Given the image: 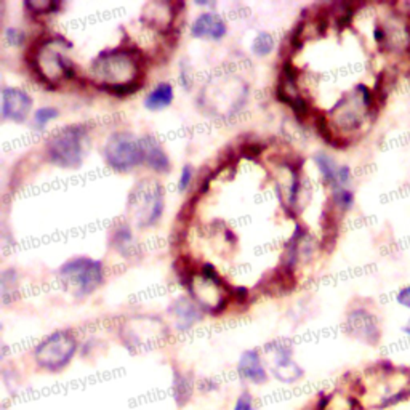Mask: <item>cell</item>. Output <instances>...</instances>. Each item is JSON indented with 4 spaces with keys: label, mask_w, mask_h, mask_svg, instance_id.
<instances>
[{
    "label": "cell",
    "mask_w": 410,
    "mask_h": 410,
    "mask_svg": "<svg viewBox=\"0 0 410 410\" xmlns=\"http://www.w3.org/2000/svg\"><path fill=\"white\" fill-rule=\"evenodd\" d=\"M92 77L106 92L125 97L139 88L138 57L128 50H109L99 53L90 68Z\"/></svg>",
    "instance_id": "obj_1"
},
{
    "label": "cell",
    "mask_w": 410,
    "mask_h": 410,
    "mask_svg": "<svg viewBox=\"0 0 410 410\" xmlns=\"http://www.w3.org/2000/svg\"><path fill=\"white\" fill-rule=\"evenodd\" d=\"M87 130L81 125H69L48 138L45 153L50 164L61 168H79L85 157Z\"/></svg>",
    "instance_id": "obj_2"
},
{
    "label": "cell",
    "mask_w": 410,
    "mask_h": 410,
    "mask_svg": "<svg viewBox=\"0 0 410 410\" xmlns=\"http://www.w3.org/2000/svg\"><path fill=\"white\" fill-rule=\"evenodd\" d=\"M58 274L64 289L79 298L92 295L104 282L103 264L88 257H76L68 260L59 268Z\"/></svg>",
    "instance_id": "obj_3"
},
{
    "label": "cell",
    "mask_w": 410,
    "mask_h": 410,
    "mask_svg": "<svg viewBox=\"0 0 410 410\" xmlns=\"http://www.w3.org/2000/svg\"><path fill=\"white\" fill-rule=\"evenodd\" d=\"M164 188L151 178L135 184L128 196V213L138 228H151L164 213Z\"/></svg>",
    "instance_id": "obj_4"
},
{
    "label": "cell",
    "mask_w": 410,
    "mask_h": 410,
    "mask_svg": "<svg viewBox=\"0 0 410 410\" xmlns=\"http://www.w3.org/2000/svg\"><path fill=\"white\" fill-rule=\"evenodd\" d=\"M119 332L125 348L132 353L157 348L168 337L167 324L161 318L148 316V314L127 319Z\"/></svg>",
    "instance_id": "obj_5"
},
{
    "label": "cell",
    "mask_w": 410,
    "mask_h": 410,
    "mask_svg": "<svg viewBox=\"0 0 410 410\" xmlns=\"http://www.w3.org/2000/svg\"><path fill=\"white\" fill-rule=\"evenodd\" d=\"M77 353V340L69 330L50 333L34 348L37 366L47 372L57 373L69 366Z\"/></svg>",
    "instance_id": "obj_6"
},
{
    "label": "cell",
    "mask_w": 410,
    "mask_h": 410,
    "mask_svg": "<svg viewBox=\"0 0 410 410\" xmlns=\"http://www.w3.org/2000/svg\"><path fill=\"white\" fill-rule=\"evenodd\" d=\"M103 157L116 172H130L144 162L141 139L128 132H116L108 138L103 148Z\"/></svg>",
    "instance_id": "obj_7"
},
{
    "label": "cell",
    "mask_w": 410,
    "mask_h": 410,
    "mask_svg": "<svg viewBox=\"0 0 410 410\" xmlns=\"http://www.w3.org/2000/svg\"><path fill=\"white\" fill-rule=\"evenodd\" d=\"M189 292L204 309L219 313L228 303V289L212 264H204L202 273L188 282Z\"/></svg>",
    "instance_id": "obj_8"
},
{
    "label": "cell",
    "mask_w": 410,
    "mask_h": 410,
    "mask_svg": "<svg viewBox=\"0 0 410 410\" xmlns=\"http://www.w3.org/2000/svg\"><path fill=\"white\" fill-rule=\"evenodd\" d=\"M63 42L48 41L39 48L36 57L37 72L48 82H57L59 79L74 77L72 61L63 53Z\"/></svg>",
    "instance_id": "obj_9"
},
{
    "label": "cell",
    "mask_w": 410,
    "mask_h": 410,
    "mask_svg": "<svg viewBox=\"0 0 410 410\" xmlns=\"http://www.w3.org/2000/svg\"><path fill=\"white\" fill-rule=\"evenodd\" d=\"M268 351L273 354V377L281 383H297L303 378L304 370L293 361V349L286 340H277L268 344Z\"/></svg>",
    "instance_id": "obj_10"
},
{
    "label": "cell",
    "mask_w": 410,
    "mask_h": 410,
    "mask_svg": "<svg viewBox=\"0 0 410 410\" xmlns=\"http://www.w3.org/2000/svg\"><path fill=\"white\" fill-rule=\"evenodd\" d=\"M372 106V93L367 87L359 85L354 92V97H349L343 101H340L337 106L333 108L335 121L338 125H342L344 128L358 127L362 121V114Z\"/></svg>",
    "instance_id": "obj_11"
},
{
    "label": "cell",
    "mask_w": 410,
    "mask_h": 410,
    "mask_svg": "<svg viewBox=\"0 0 410 410\" xmlns=\"http://www.w3.org/2000/svg\"><path fill=\"white\" fill-rule=\"evenodd\" d=\"M346 332L349 337L359 340V342L367 343L370 346H375L382 338V330L378 326V319L367 309L358 308L349 311L346 318Z\"/></svg>",
    "instance_id": "obj_12"
},
{
    "label": "cell",
    "mask_w": 410,
    "mask_h": 410,
    "mask_svg": "<svg viewBox=\"0 0 410 410\" xmlns=\"http://www.w3.org/2000/svg\"><path fill=\"white\" fill-rule=\"evenodd\" d=\"M32 108V98L29 93L19 88L2 90V117L5 121L23 124Z\"/></svg>",
    "instance_id": "obj_13"
},
{
    "label": "cell",
    "mask_w": 410,
    "mask_h": 410,
    "mask_svg": "<svg viewBox=\"0 0 410 410\" xmlns=\"http://www.w3.org/2000/svg\"><path fill=\"white\" fill-rule=\"evenodd\" d=\"M170 314L173 316L175 327L179 333L188 332L189 329H193L197 322H201L202 311L197 306V303H194L191 298L179 297L170 304Z\"/></svg>",
    "instance_id": "obj_14"
},
{
    "label": "cell",
    "mask_w": 410,
    "mask_h": 410,
    "mask_svg": "<svg viewBox=\"0 0 410 410\" xmlns=\"http://www.w3.org/2000/svg\"><path fill=\"white\" fill-rule=\"evenodd\" d=\"M228 26L219 14L213 12L201 13L194 19L191 34L196 39H210V41H222L226 36Z\"/></svg>",
    "instance_id": "obj_15"
},
{
    "label": "cell",
    "mask_w": 410,
    "mask_h": 410,
    "mask_svg": "<svg viewBox=\"0 0 410 410\" xmlns=\"http://www.w3.org/2000/svg\"><path fill=\"white\" fill-rule=\"evenodd\" d=\"M237 372L241 375V378L248 383L263 384L268 382L266 369L263 366L258 351H255V349H247V351L242 353L237 362Z\"/></svg>",
    "instance_id": "obj_16"
},
{
    "label": "cell",
    "mask_w": 410,
    "mask_h": 410,
    "mask_svg": "<svg viewBox=\"0 0 410 410\" xmlns=\"http://www.w3.org/2000/svg\"><path fill=\"white\" fill-rule=\"evenodd\" d=\"M141 146L144 153V162L148 164L149 168H153L157 173H167L170 172V159L162 148V144L157 141L153 135H144L141 138Z\"/></svg>",
    "instance_id": "obj_17"
},
{
    "label": "cell",
    "mask_w": 410,
    "mask_h": 410,
    "mask_svg": "<svg viewBox=\"0 0 410 410\" xmlns=\"http://www.w3.org/2000/svg\"><path fill=\"white\" fill-rule=\"evenodd\" d=\"M111 242L114 248L121 255H124L125 258L135 257L138 252L137 241H135L132 231H130V228L125 223L117 224L116 229H114L111 234Z\"/></svg>",
    "instance_id": "obj_18"
},
{
    "label": "cell",
    "mask_w": 410,
    "mask_h": 410,
    "mask_svg": "<svg viewBox=\"0 0 410 410\" xmlns=\"http://www.w3.org/2000/svg\"><path fill=\"white\" fill-rule=\"evenodd\" d=\"M173 101V87L168 82L159 84L144 98V108L149 111H162Z\"/></svg>",
    "instance_id": "obj_19"
},
{
    "label": "cell",
    "mask_w": 410,
    "mask_h": 410,
    "mask_svg": "<svg viewBox=\"0 0 410 410\" xmlns=\"http://www.w3.org/2000/svg\"><path fill=\"white\" fill-rule=\"evenodd\" d=\"M194 391L193 378L189 375L175 370L173 372V399L178 407H184L191 401Z\"/></svg>",
    "instance_id": "obj_20"
},
{
    "label": "cell",
    "mask_w": 410,
    "mask_h": 410,
    "mask_svg": "<svg viewBox=\"0 0 410 410\" xmlns=\"http://www.w3.org/2000/svg\"><path fill=\"white\" fill-rule=\"evenodd\" d=\"M173 13L167 3H148L144 7L143 19L153 28H165L172 23Z\"/></svg>",
    "instance_id": "obj_21"
},
{
    "label": "cell",
    "mask_w": 410,
    "mask_h": 410,
    "mask_svg": "<svg viewBox=\"0 0 410 410\" xmlns=\"http://www.w3.org/2000/svg\"><path fill=\"white\" fill-rule=\"evenodd\" d=\"M314 162H316L319 172H321L324 182H326L327 184H330V186L335 188L337 186V175H338V168L337 164H335V161L330 156H327V154H322L319 153L314 156Z\"/></svg>",
    "instance_id": "obj_22"
},
{
    "label": "cell",
    "mask_w": 410,
    "mask_h": 410,
    "mask_svg": "<svg viewBox=\"0 0 410 410\" xmlns=\"http://www.w3.org/2000/svg\"><path fill=\"white\" fill-rule=\"evenodd\" d=\"M274 39L269 32H260L252 43V50L258 57H266L273 52Z\"/></svg>",
    "instance_id": "obj_23"
},
{
    "label": "cell",
    "mask_w": 410,
    "mask_h": 410,
    "mask_svg": "<svg viewBox=\"0 0 410 410\" xmlns=\"http://www.w3.org/2000/svg\"><path fill=\"white\" fill-rule=\"evenodd\" d=\"M59 113L57 108H50V106L41 108L36 113V116H34V125H36V128L43 130L45 125H47L50 121H53V119H57Z\"/></svg>",
    "instance_id": "obj_24"
},
{
    "label": "cell",
    "mask_w": 410,
    "mask_h": 410,
    "mask_svg": "<svg viewBox=\"0 0 410 410\" xmlns=\"http://www.w3.org/2000/svg\"><path fill=\"white\" fill-rule=\"evenodd\" d=\"M333 202L338 205L342 210H348L351 208V205L354 204V196L351 191L344 188H337L333 193Z\"/></svg>",
    "instance_id": "obj_25"
},
{
    "label": "cell",
    "mask_w": 410,
    "mask_h": 410,
    "mask_svg": "<svg viewBox=\"0 0 410 410\" xmlns=\"http://www.w3.org/2000/svg\"><path fill=\"white\" fill-rule=\"evenodd\" d=\"M59 5L55 2H41V0H32V2H24V8L31 10L32 13H53L57 12Z\"/></svg>",
    "instance_id": "obj_26"
},
{
    "label": "cell",
    "mask_w": 410,
    "mask_h": 410,
    "mask_svg": "<svg viewBox=\"0 0 410 410\" xmlns=\"http://www.w3.org/2000/svg\"><path fill=\"white\" fill-rule=\"evenodd\" d=\"M5 39H7V42L10 45H13V47H19V45L24 43V39H26V36H24V32L21 31V29L8 28L7 31H5Z\"/></svg>",
    "instance_id": "obj_27"
},
{
    "label": "cell",
    "mask_w": 410,
    "mask_h": 410,
    "mask_svg": "<svg viewBox=\"0 0 410 410\" xmlns=\"http://www.w3.org/2000/svg\"><path fill=\"white\" fill-rule=\"evenodd\" d=\"M193 177H194V170L191 165H184L182 170V175H179V179H178L179 193L186 191V189L189 188V184H191V182H193Z\"/></svg>",
    "instance_id": "obj_28"
},
{
    "label": "cell",
    "mask_w": 410,
    "mask_h": 410,
    "mask_svg": "<svg viewBox=\"0 0 410 410\" xmlns=\"http://www.w3.org/2000/svg\"><path fill=\"white\" fill-rule=\"evenodd\" d=\"M234 410H253V398L248 391L241 393V396L237 398L236 406H234Z\"/></svg>",
    "instance_id": "obj_29"
},
{
    "label": "cell",
    "mask_w": 410,
    "mask_h": 410,
    "mask_svg": "<svg viewBox=\"0 0 410 410\" xmlns=\"http://www.w3.org/2000/svg\"><path fill=\"white\" fill-rule=\"evenodd\" d=\"M398 303L401 304V306L410 309V287L402 289L401 292L398 293Z\"/></svg>",
    "instance_id": "obj_30"
},
{
    "label": "cell",
    "mask_w": 410,
    "mask_h": 410,
    "mask_svg": "<svg viewBox=\"0 0 410 410\" xmlns=\"http://www.w3.org/2000/svg\"><path fill=\"white\" fill-rule=\"evenodd\" d=\"M351 410H354V409H351Z\"/></svg>",
    "instance_id": "obj_31"
}]
</instances>
